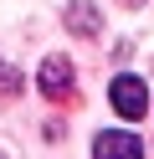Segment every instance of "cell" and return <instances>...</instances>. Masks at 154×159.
Returning a JSON list of instances; mask_svg holds the SVG:
<instances>
[{
  "label": "cell",
  "mask_w": 154,
  "mask_h": 159,
  "mask_svg": "<svg viewBox=\"0 0 154 159\" xmlns=\"http://www.w3.org/2000/svg\"><path fill=\"white\" fill-rule=\"evenodd\" d=\"M67 26H72V31H82V36H92V31H98V11H92L87 0H77V5L67 11Z\"/></svg>",
  "instance_id": "cell-4"
},
{
  "label": "cell",
  "mask_w": 154,
  "mask_h": 159,
  "mask_svg": "<svg viewBox=\"0 0 154 159\" xmlns=\"http://www.w3.org/2000/svg\"><path fill=\"white\" fill-rule=\"evenodd\" d=\"M41 93L46 98H67L72 93V62L67 57H46L41 62Z\"/></svg>",
  "instance_id": "cell-2"
},
{
  "label": "cell",
  "mask_w": 154,
  "mask_h": 159,
  "mask_svg": "<svg viewBox=\"0 0 154 159\" xmlns=\"http://www.w3.org/2000/svg\"><path fill=\"white\" fill-rule=\"evenodd\" d=\"M92 154H128V159H139L144 139H133V134H98L92 139Z\"/></svg>",
  "instance_id": "cell-3"
},
{
  "label": "cell",
  "mask_w": 154,
  "mask_h": 159,
  "mask_svg": "<svg viewBox=\"0 0 154 159\" xmlns=\"http://www.w3.org/2000/svg\"><path fill=\"white\" fill-rule=\"evenodd\" d=\"M16 93V72H10V67H0V98H10Z\"/></svg>",
  "instance_id": "cell-5"
},
{
  "label": "cell",
  "mask_w": 154,
  "mask_h": 159,
  "mask_svg": "<svg viewBox=\"0 0 154 159\" xmlns=\"http://www.w3.org/2000/svg\"><path fill=\"white\" fill-rule=\"evenodd\" d=\"M108 98H113V108H118V118H144V108H149V87H144V77H113V87H108Z\"/></svg>",
  "instance_id": "cell-1"
}]
</instances>
